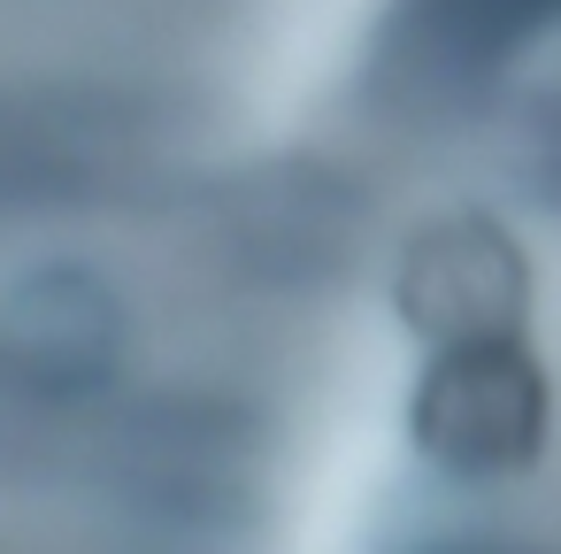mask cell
Returning <instances> with one entry per match:
<instances>
[{
    "mask_svg": "<svg viewBox=\"0 0 561 554\" xmlns=\"http://www.w3.org/2000/svg\"><path fill=\"white\" fill-rule=\"evenodd\" d=\"M415 454L446 477H507L546 446V370L523 331H484L431 347V370L408 400Z\"/></svg>",
    "mask_w": 561,
    "mask_h": 554,
    "instance_id": "cell-1",
    "label": "cell"
},
{
    "mask_svg": "<svg viewBox=\"0 0 561 554\" xmlns=\"http://www.w3.org/2000/svg\"><path fill=\"white\" fill-rule=\"evenodd\" d=\"M523 301H530V278H523V255L500 224L484 216H446L431 224L408 262H400V316L431 339V347H454V339H484V331H523Z\"/></svg>",
    "mask_w": 561,
    "mask_h": 554,
    "instance_id": "cell-2",
    "label": "cell"
},
{
    "mask_svg": "<svg viewBox=\"0 0 561 554\" xmlns=\"http://www.w3.org/2000/svg\"><path fill=\"white\" fill-rule=\"evenodd\" d=\"M116 339H124L116 293L101 278H85V270L32 278L9 301V316H0V347H9L16 377H32V385H93V377H108Z\"/></svg>",
    "mask_w": 561,
    "mask_h": 554,
    "instance_id": "cell-3",
    "label": "cell"
}]
</instances>
